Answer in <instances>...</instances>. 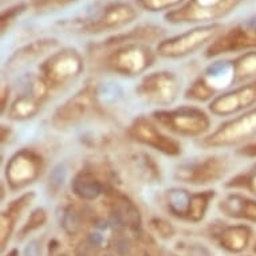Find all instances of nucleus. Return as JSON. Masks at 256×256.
<instances>
[{
  "mask_svg": "<svg viewBox=\"0 0 256 256\" xmlns=\"http://www.w3.org/2000/svg\"><path fill=\"white\" fill-rule=\"evenodd\" d=\"M248 84L239 55L210 62L185 88L184 98L192 102H208L231 88Z\"/></svg>",
  "mask_w": 256,
  "mask_h": 256,
  "instance_id": "1",
  "label": "nucleus"
},
{
  "mask_svg": "<svg viewBox=\"0 0 256 256\" xmlns=\"http://www.w3.org/2000/svg\"><path fill=\"white\" fill-rule=\"evenodd\" d=\"M96 48L105 52L101 59L104 70L124 78L145 76L157 59V52L148 43H121L112 47L96 44Z\"/></svg>",
  "mask_w": 256,
  "mask_h": 256,
  "instance_id": "2",
  "label": "nucleus"
},
{
  "mask_svg": "<svg viewBox=\"0 0 256 256\" xmlns=\"http://www.w3.org/2000/svg\"><path fill=\"white\" fill-rule=\"evenodd\" d=\"M150 117L165 132L184 138H202L210 133L212 126L210 113L194 105L156 109Z\"/></svg>",
  "mask_w": 256,
  "mask_h": 256,
  "instance_id": "3",
  "label": "nucleus"
},
{
  "mask_svg": "<svg viewBox=\"0 0 256 256\" xmlns=\"http://www.w3.org/2000/svg\"><path fill=\"white\" fill-rule=\"evenodd\" d=\"M256 140V108L222 121L220 125L198 140L206 149H227L244 146Z\"/></svg>",
  "mask_w": 256,
  "mask_h": 256,
  "instance_id": "4",
  "label": "nucleus"
},
{
  "mask_svg": "<svg viewBox=\"0 0 256 256\" xmlns=\"http://www.w3.org/2000/svg\"><path fill=\"white\" fill-rule=\"evenodd\" d=\"M224 31L220 23L196 26L182 34L160 40L156 47L157 56L164 59H182L208 47Z\"/></svg>",
  "mask_w": 256,
  "mask_h": 256,
  "instance_id": "5",
  "label": "nucleus"
},
{
  "mask_svg": "<svg viewBox=\"0 0 256 256\" xmlns=\"http://www.w3.org/2000/svg\"><path fill=\"white\" fill-rule=\"evenodd\" d=\"M246 0H185L176 10L165 14L172 24H210L234 12Z\"/></svg>",
  "mask_w": 256,
  "mask_h": 256,
  "instance_id": "6",
  "label": "nucleus"
},
{
  "mask_svg": "<svg viewBox=\"0 0 256 256\" xmlns=\"http://www.w3.org/2000/svg\"><path fill=\"white\" fill-rule=\"evenodd\" d=\"M134 92L146 105L169 109L180 97L181 80L170 70H156L141 76Z\"/></svg>",
  "mask_w": 256,
  "mask_h": 256,
  "instance_id": "7",
  "label": "nucleus"
},
{
  "mask_svg": "<svg viewBox=\"0 0 256 256\" xmlns=\"http://www.w3.org/2000/svg\"><path fill=\"white\" fill-rule=\"evenodd\" d=\"M84 72V58L76 47H62L51 52L39 64V74L51 90L72 84Z\"/></svg>",
  "mask_w": 256,
  "mask_h": 256,
  "instance_id": "8",
  "label": "nucleus"
},
{
  "mask_svg": "<svg viewBox=\"0 0 256 256\" xmlns=\"http://www.w3.org/2000/svg\"><path fill=\"white\" fill-rule=\"evenodd\" d=\"M46 160L32 148H22L10 156L3 169L4 184L11 192H20L42 177Z\"/></svg>",
  "mask_w": 256,
  "mask_h": 256,
  "instance_id": "9",
  "label": "nucleus"
},
{
  "mask_svg": "<svg viewBox=\"0 0 256 256\" xmlns=\"http://www.w3.org/2000/svg\"><path fill=\"white\" fill-rule=\"evenodd\" d=\"M230 170V160L222 154L188 158L177 165L173 178L181 184L192 186H208L224 178Z\"/></svg>",
  "mask_w": 256,
  "mask_h": 256,
  "instance_id": "10",
  "label": "nucleus"
},
{
  "mask_svg": "<svg viewBox=\"0 0 256 256\" xmlns=\"http://www.w3.org/2000/svg\"><path fill=\"white\" fill-rule=\"evenodd\" d=\"M214 198L216 190L214 189L194 192L182 186H172L165 190L164 202L168 214L173 218L188 222H200L206 218Z\"/></svg>",
  "mask_w": 256,
  "mask_h": 256,
  "instance_id": "11",
  "label": "nucleus"
},
{
  "mask_svg": "<svg viewBox=\"0 0 256 256\" xmlns=\"http://www.w3.org/2000/svg\"><path fill=\"white\" fill-rule=\"evenodd\" d=\"M138 16L137 10L126 2H112L104 7L74 22V28L88 35L113 32L130 24Z\"/></svg>",
  "mask_w": 256,
  "mask_h": 256,
  "instance_id": "12",
  "label": "nucleus"
},
{
  "mask_svg": "<svg viewBox=\"0 0 256 256\" xmlns=\"http://www.w3.org/2000/svg\"><path fill=\"white\" fill-rule=\"evenodd\" d=\"M126 136L133 142L168 157H178L182 153L181 144L153 121L150 116H137L126 128Z\"/></svg>",
  "mask_w": 256,
  "mask_h": 256,
  "instance_id": "13",
  "label": "nucleus"
},
{
  "mask_svg": "<svg viewBox=\"0 0 256 256\" xmlns=\"http://www.w3.org/2000/svg\"><path fill=\"white\" fill-rule=\"evenodd\" d=\"M256 51V18L243 20L222 31L206 48V58L214 59L227 54Z\"/></svg>",
  "mask_w": 256,
  "mask_h": 256,
  "instance_id": "14",
  "label": "nucleus"
},
{
  "mask_svg": "<svg viewBox=\"0 0 256 256\" xmlns=\"http://www.w3.org/2000/svg\"><path fill=\"white\" fill-rule=\"evenodd\" d=\"M98 106L97 88L88 84L55 109L51 116V124L58 129L72 128L84 121V118Z\"/></svg>",
  "mask_w": 256,
  "mask_h": 256,
  "instance_id": "15",
  "label": "nucleus"
},
{
  "mask_svg": "<svg viewBox=\"0 0 256 256\" xmlns=\"http://www.w3.org/2000/svg\"><path fill=\"white\" fill-rule=\"evenodd\" d=\"M256 108V80L222 92L208 104L214 117H235Z\"/></svg>",
  "mask_w": 256,
  "mask_h": 256,
  "instance_id": "16",
  "label": "nucleus"
},
{
  "mask_svg": "<svg viewBox=\"0 0 256 256\" xmlns=\"http://www.w3.org/2000/svg\"><path fill=\"white\" fill-rule=\"evenodd\" d=\"M104 204L109 212L113 226L137 231L142 224V214L138 206L120 189L109 186L104 196Z\"/></svg>",
  "mask_w": 256,
  "mask_h": 256,
  "instance_id": "17",
  "label": "nucleus"
},
{
  "mask_svg": "<svg viewBox=\"0 0 256 256\" xmlns=\"http://www.w3.org/2000/svg\"><path fill=\"white\" fill-rule=\"evenodd\" d=\"M59 40L55 38H42L32 40L28 44L18 48L4 64V68L10 72H16L18 70L27 68L36 62L38 59L48 56L51 52L58 50Z\"/></svg>",
  "mask_w": 256,
  "mask_h": 256,
  "instance_id": "18",
  "label": "nucleus"
},
{
  "mask_svg": "<svg viewBox=\"0 0 256 256\" xmlns=\"http://www.w3.org/2000/svg\"><path fill=\"white\" fill-rule=\"evenodd\" d=\"M109 186L92 168L80 169L70 181L72 194L80 202H92L104 198Z\"/></svg>",
  "mask_w": 256,
  "mask_h": 256,
  "instance_id": "19",
  "label": "nucleus"
},
{
  "mask_svg": "<svg viewBox=\"0 0 256 256\" xmlns=\"http://www.w3.org/2000/svg\"><path fill=\"white\" fill-rule=\"evenodd\" d=\"M218 210L230 218L256 222V198L243 192H228L218 202Z\"/></svg>",
  "mask_w": 256,
  "mask_h": 256,
  "instance_id": "20",
  "label": "nucleus"
},
{
  "mask_svg": "<svg viewBox=\"0 0 256 256\" xmlns=\"http://www.w3.org/2000/svg\"><path fill=\"white\" fill-rule=\"evenodd\" d=\"M44 104H46V101H43L42 98L36 97L32 92L20 88V92H18L16 97L14 98L10 104L4 116L8 118L10 121L14 122L30 121V120H34L40 113Z\"/></svg>",
  "mask_w": 256,
  "mask_h": 256,
  "instance_id": "21",
  "label": "nucleus"
},
{
  "mask_svg": "<svg viewBox=\"0 0 256 256\" xmlns=\"http://www.w3.org/2000/svg\"><path fill=\"white\" fill-rule=\"evenodd\" d=\"M35 198H36V194L34 190H28V192L22 194L19 198H14L12 202L7 204L6 210H3L2 212V248L6 247L18 220L20 218L22 214L28 210L30 206L34 202Z\"/></svg>",
  "mask_w": 256,
  "mask_h": 256,
  "instance_id": "22",
  "label": "nucleus"
},
{
  "mask_svg": "<svg viewBox=\"0 0 256 256\" xmlns=\"http://www.w3.org/2000/svg\"><path fill=\"white\" fill-rule=\"evenodd\" d=\"M164 28H161L160 26L153 24H142L136 27V28L121 32V34L113 35L110 38L102 40L98 43L97 46L100 47H112L121 43H150L154 40H162L164 36Z\"/></svg>",
  "mask_w": 256,
  "mask_h": 256,
  "instance_id": "23",
  "label": "nucleus"
},
{
  "mask_svg": "<svg viewBox=\"0 0 256 256\" xmlns=\"http://www.w3.org/2000/svg\"><path fill=\"white\" fill-rule=\"evenodd\" d=\"M252 238V228L246 224H232L226 226L218 232V240L220 247L234 254L244 251Z\"/></svg>",
  "mask_w": 256,
  "mask_h": 256,
  "instance_id": "24",
  "label": "nucleus"
},
{
  "mask_svg": "<svg viewBox=\"0 0 256 256\" xmlns=\"http://www.w3.org/2000/svg\"><path fill=\"white\" fill-rule=\"evenodd\" d=\"M129 162H130L132 170H134L136 174L144 181H154L160 180L161 172H160V166L156 164L154 158H152L150 156L144 153V152H137L129 157Z\"/></svg>",
  "mask_w": 256,
  "mask_h": 256,
  "instance_id": "25",
  "label": "nucleus"
},
{
  "mask_svg": "<svg viewBox=\"0 0 256 256\" xmlns=\"http://www.w3.org/2000/svg\"><path fill=\"white\" fill-rule=\"evenodd\" d=\"M222 186L231 190H246L256 198V161L228 178Z\"/></svg>",
  "mask_w": 256,
  "mask_h": 256,
  "instance_id": "26",
  "label": "nucleus"
},
{
  "mask_svg": "<svg viewBox=\"0 0 256 256\" xmlns=\"http://www.w3.org/2000/svg\"><path fill=\"white\" fill-rule=\"evenodd\" d=\"M84 222V210L78 204H68L63 208L60 226L64 232L70 236L76 235L82 230Z\"/></svg>",
  "mask_w": 256,
  "mask_h": 256,
  "instance_id": "27",
  "label": "nucleus"
},
{
  "mask_svg": "<svg viewBox=\"0 0 256 256\" xmlns=\"http://www.w3.org/2000/svg\"><path fill=\"white\" fill-rule=\"evenodd\" d=\"M185 0H136L140 8L148 12H162V11H172L178 8Z\"/></svg>",
  "mask_w": 256,
  "mask_h": 256,
  "instance_id": "28",
  "label": "nucleus"
},
{
  "mask_svg": "<svg viewBox=\"0 0 256 256\" xmlns=\"http://www.w3.org/2000/svg\"><path fill=\"white\" fill-rule=\"evenodd\" d=\"M47 222V212L44 208L42 206H39V208H35L31 214H28V218H27V222L23 227L20 228V231H19V238L23 239L27 235H30L31 232L36 231L40 227H43Z\"/></svg>",
  "mask_w": 256,
  "mask_h": 256,
  "instance_id": "29",
  "label": "nucleus"
},
{
  "mask_svg": "<svg viewBox=\"0 0 256 256\" xmlns=\"http://www.w3.org/2000/svg\"><path fill=\"white\" fill-rule=\"evenodd\" d=\"M78 0H31L30 7L36 12H51L76 3Z\"/></svg>",
  "mask_w": 256,
  "mask_h": 256,
  "instance_id": "30",
  "label": "nucleus"
},
{
  "mask_svg": "<svg viewBox=\"0 0 256 256\" xmlns=\"http://www.w3.org/2000/svg\"><path fill=\"white\" fill-rule=\"evenodd\" d=\"M27 6L20 3V4H15L12 7H8L6 8L3 12H2V18H0V26H2V32L4 34L6 31L11 27L14 22L24 12Z\"/></svg>",
  "mask_w": 256,
  "mask_h": 256,
  "instance_id": "31",
  "label": "nucleus"
},
{
  "mask_svg": "<svg viewBox=\"0 0 256 256\" xmlns=\"http://www.w3.org/2000/svg\"><path fill=\"white\" fill-rule=\"evenodd\" d=\"M150 224L152 227H153V230H154L161 238L168 239V238H172V236L174 235V228H173V226L169 222L164 220V218H153L150 220Z\"/></svg>",
  "mask_w": 256,
  "mask_h": 256,
  "instance_id": "32",
  "label": "nucleus"
},
{
  "mask_svg": "<svg viewBox=\"0 0 256 256\" xmlns=\"http://www.w3.org/2000/svg\"><path fill=\"white\" fill-rule=\"evenodd\" d=\"M11 104V88L7 84H2V90H0V110L2 114H6Z\"/></svg>",
  "mask_w": 256,
  "mask_h": 256,
  "instance_id": "33",
  "label": "nucleus"
},
{
  "mask_svg": "<svg viewBox=\"0 0 256 256\" xmlns=\"http://www.w3.org/2000/svg\"><path fill=\"white\" fill-rule=\"evenodd\" d=\"M236 154L242 156V157H248V158H256V140L252 142L239 148L236 150Z\"/></svg>",
  "mask_w": 256,
  "mask_h": 256,
  "instance_id": "34",
  "label": "nucleus"
},
{
  "mask_svg": "<svg viewBox=\"0 0 256 256\" xmlns=\"http://www.w3.org/2000/svg\"><path fill=\"white\" fill-rule=\"evenodd\" d=\"M24 256H42V246L38 240H31L24 248Z\"/></svg>",
  "mask_w": 256,
  "mask_h": 256,
  "instance_id": "35",
  "label": "nucleus"
},
{
  "mask_svg": "<svg viewBox=\"0 0 256 256\" xmlns=\"http://www.w3.org/2000/svg\"><path fill=\"white\" fill-rule=\"evenodd\" d=\"M94 248L92 244L88 243V240L82 243L80 247L76 248V256H94Z\"/></svg>",
  "mask_w": 256,
  "mask_h": 256,
  "instance_id": "36",
  "label": "nucleus"
},
{
  "mask_svg": "<svg viewBox=\"0 0 256 256\" xmlns=\"http://www.w3.org/2000/svg\"><path fill=\"white\" fill-rule=\"evenodd\" d=\"M188 256H210V251L200 244H194L188 248Z\"/></svg>",
  "mask_w": 256,
  "mask_h": 256,
  "instance_id": "37",
  "label": "nucleus"
},
{
  "mask_svg": "<svg viewBox=\"0 0 256 256\" xmlns=\"http://www.w3.org/2000/svg\"><path fill=\"white\" fill-rule=\"evenodd\" d=\"M11 137H12V129H11V126L2 125V144L4 145L6 141H10Z\"/></svg>",
  "mask_w": 256,
  "mask_h": 256,
  "instance_id": "38",
  "label": "nucleus"
},
{
  "mask_svg": "<svg viewBox=\"0 0 256 256\" xmlns=\"http://www.w3.org/2000/svg\"><path fill=\"white\" fill-rule=\"evenodd\" d=\"M7 256H18V251H16V250H12V251L10 252Z\"/></svg>",
  "mask_w": 256,
  "mask_h": 256,
  "instance_id": "39",
  "label": "nucleus"
},
{
  "mask_svg": "<svg viewBox=\"0 0 256 256\" xmlns=\"http://www.w3.org/2000/svg\"><path fill=\"white\" fill-rule=\"evenodd\" d=\"M59 256H68V255H66V254H63V255H59Z\"/></svg>",
  "mask_w": 256,
  "mask_h": 256,
  "instance_id": "40",
  "label": "nucleus"
},
{
  "mask_svg": "<svg viewBox=\"0 0 256 256\" xmlns=\"http://www.w3.org/2000/svg\"><path fill=\"white\" fill-rule=\"evenodd\" d=\"M106 256H113V255H106Z\"/></svg>",
  "mask_w": 256,
  "mask_h": 256,
  "instance_id": "41",
  "label": "nucleus"
}]
</instances>
